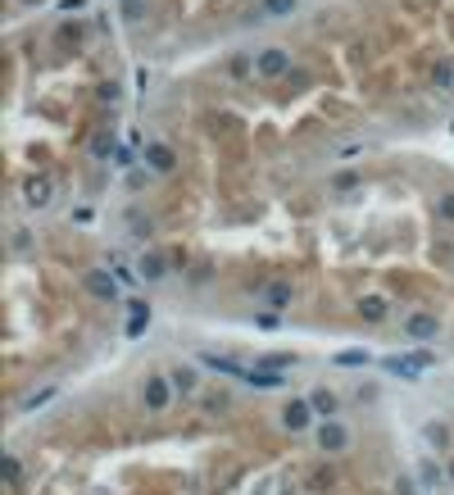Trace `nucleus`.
<instances>
[{
  "label": "nucleus",
  "instance_id": "4468645a",
  "mask_svg": "<svg viewBox=\"0 0 454 495\" xmlns=\"http://www.w3.org/2000/svg\"><path fill=\"white\" fill-rule=\"evenodd\" d=\"M91 291H95V296H105V300H109V296H114V282H105V277H91Z\"/></svg>",
  "mask_w": 454,
  "mask_h": 495
},
{
  "label": "nucleus",
  "instance_id": "39448f33",
  "mask_svg": "<svg viewBox=\"0 0 454 495\" xmlns=\"http://www.w3.org/2000/svg\"><path fill=\"white\" fill-rule=\"evenodd\" d=\"M404 327H409L413 336H432V332H436V318H432V314H413Z\"/></svg>",
  "mask_w": 454,
  "mask_h": 495
},
{
  "label": "nucleus",
  "instance_id": "f3484780",
  "mask_svg": "<svg viewBox=\"0 0 454 495\" xmlns=\"http://www.w3.org/2000/svg\"><path fill=\"white\" fill-rule=\"evenodd\" d=\"M441 213H446V218H454V196H446V200H441Z\"/></svg>",
  "mask_w": 454,
  "mask_h": 495
},
{
  "label": "nucleus",
  "instance_id": "7ed1b4c3",
  "mask_svg": "<svg viewBox=\"0 0 454 495\" xmlns=\"http://www.w3.org/2000/svg\"><path fill=\"white\" fill-rule=\"evenodd\" d=\"M23 196H27V205H32V209H41V205H51V178H27V187H23Z\"/></svg>",
  "mask_w": 454,
  "mask_h": 495
},
{
  "label": "nucleus",
  "instance_id": "f257e3e1",
  "mask_svg": "<svg viewBox=\"0 0 454 495\" xmlns=\"http://www.w3.org/2000/svg\"><path fill=\"white\" fill-rule=\"evenodd\" d=\"M264 77H282V73H291V55L282 51V46H268L264 55H259V64H255Z\"/></svg>",
  "mask_w": 454,
  "mask_h": 495
},
{
  "label": "nucleus",
  "instance_id": "9d476101",
  "mask_svg": "<svg viewBox=\"0 0 454 495\" xmlns=\"http://www.w3.org/2000/svg\"><path fill=\"white\" fill-rule=\"evenodd\" d=\"M354 182H359V173H354V169H345V173H336V178H332V187H336V191H350Z\"/></svg>",
  "mask_w": 454,
  "mask_h": 495
},
{
  "label": "nucleus",
  "instance_id": "dca6fc26",
  "mask_svg": "<svg viewBox=\"0 0 454 495\" xmlns=\"http://www.w3.org/2000/svg\"><path fill=\"white\" fill-rule=\"evenodd\" d=\"M82 5H86V0H60V9H64V14H77Z\"/></svg>",
  "mask_w": 454,
  "mask_h": 495
},
{
  "label": "nucleus",
  "instance_id": "1a4fd4ad",
  "mask_svg": "<svg viewBox=\"0 0 454 495\" xmlns=\"http://www.w3.org/2000/svg\"><path fill=\"white\" fill-rule=\"evenodd\" d=\"M141 273H146V277H163V259L159 255H146V259H141Z\"/></svg>",
  "mask_w": 454,
  "mask_h": 495
},
{
  "label": "nucleus",
  "instance_id": "ddd939ff",
  "mask_svg": "<svg viewBox=\"0 0 454 495\" xmlns=\"http://www.w3.org/2000/svg\"><path fill=\"white\" fill-rule=\"evenodd\" d=\"M341 441H345V432H341V427H327V432H323V445H332V450H336Z\"/></svg>",
  "mask_w": 454,
  "mask_h": 495
},
{
  "label": "nucleus",
  "instance_id": "f03ea898",
  "mask_svg": "<svg viewBox=\"0 0 454 495\" xmlns=\"http://www.w3.org/2000/svg\"><path fill=\"white\" fill-rule=\"evenodd\" d=\"M141 159H146L154 173H168L173 164H178V154H173V145H163V141H146L141 145Z\"/></svg>",
  "mask_w": 454,
  "mask_h": 495
},
{
  "label": "nucleus",
  "instance_id": "0eeeda50",
  "mask_svg": "<svg viewBox=\"0 0 454 495\" xmlns=\"http://www.w3.org/2000/svg\"><path fill=\"white\" fill-rule=\"evenodd\" d=\"M363 318H368V323H382V318H386V305H382L378 296H373V300H363Z\"/></svg>",
  "mask_w": 454,
  "mask_h": 495
},
{
  "label": "nucleus",
  "instance_id": "f8f14e48",
  "mask_svg": "<svg viewBox=\"0 0 454 495\" xmlns=\"http://www.w3.org/2000/svg\"><path fill=\"white\" fill-rule=\"evenodd\" d=\"M436 86H454V69H450V64H436Z\"/></svg>",
  "mask_w": 454,
  "mask_h": 495
},
{
  "label": "nucleus",
  "instance_id": "9b49d317",
  "mask_svg": "<svg viewBox=\"0 0 454 495\" xmlns=\"http://www.w3.org/2000/svg\"><path fill=\"white\" fill-rule=\"evenodd\" d=\"M305 418H309L305 404H286V423H291V427H305Z\"/></svg>",
  "mask_w": 454,
  "mask_h": 495
},
{
  "label": "nucleus",
  "instance_id": "a211bd4d",
  "mask_svg": "<svg viewBox=\"0 0 454 495\" xmlns=\"http://www.w3.org/2000/svg\"><path fill=\"white\" fill-rule=\"evenodd\" d=\"M27 5H32V0H27Z\"/></svg>",
  "mask_w": 454,
  "mask_h": 495
},
{
  "label": "nucleus",
  "instance_id": "6e6552de",
  "mask_svg": "<svg viewBox=\"0 0 454 495\" xmlns=\"http://www.w3.org/2000/svg\"><path fill=\"white\" fill-rule=\"evenodd\" d=\"M146 400L154 404V409H159V404H163V400H168V391H163V382H159V377H154V382L146 386Z\"/></svg>",
  "mask_w": 454,
  "mask_h": 495
},
{
  "label": "nucleus",
  "instance_id": "2eb2a0df",
  "mask_svg": "<svg viewBox=\"0 0 454 495\" xmlns=\"http://www.w3.org/2000/svg\"><path fill=\"white\" fill-rule=\"evenodd\" d=\"M100 100H105V105H119V86L105 82V86H100Z\"/></svg>",
  "mask_w": 454,
  "mask_h": 495
},
{
  "label": "nucleus",
  "instance_id": "20e7f679",
  "mask_svg": "<svg viewBox=\"0 0 454 495\" xmlns=\"http://www.w3.org/2000/svg\"><path fill=\"white\" fill-rule=\"evenodd\" d=\"M295 9V0H259V18H286Z\"/></svg>",
  "mask_w": 454,
  "mask_h": 495
},
{
  "label": "nucleus",
  "instance_id": "423d86ee",
  "mask_svg": "<svg viewBox=\"0 0 454 495\" xmlns=\"http://www.w3.org/2000/svg\"><path fill=\"white\" fill-rule=\"evenodd\" d=\"M91 154H95V159H105V154H119V145H114V132H100V137L91 141Z\"/></svg>",
  "mask_w": 454,
  "mask_h": 495
}]
</instances>
